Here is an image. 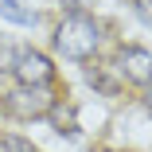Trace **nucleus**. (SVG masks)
<instances>
[{
  "mask_svg": "<svg viewBox=\"0 0 152 152\" xmlns=\"http://www.w3.org/2000/svg\"><path fill=\"white\" fill-rule=\"evenodd\" d=\"M55 47L63 51L66 58H74V63H86V58L102 47V27H98V20L86 16V12L66 16L63 23H58V31H55Z\"/></svg>",
  "mask_w": 152,
  "mask_h": 152,
  "instance_id": "f257e3e1",
  "label": "nucleus"
},
{
  "mask_svg": "<svg viewBox=\"0 0 152 152\" xmlns=\"http://www.w3.org/2000/svg\"><path fill=\"white\" fill-rule=\"evenodd\" d=\"M51 105H55V98L43 86H20L16 94H8V102H4V109L12 117H47Z\"/></svg>",
  "mask_w": 152,
  "mask_h": 152,
  "instance_id": "f03ea898",
  "label": "nucleus"
},
{
  "mask_svg": "<svg viewBox=\"0 0 152 152\" xmlns=\"http://www.w3.org/2000/svg\"><path fill=\"white\" fill-rule=\"evenodd\" d=\"M12 74H16L20 86H47V82L55 78V66H51V58H47L43 51H20Z\"/></svg>",
  "mask_w": 152,
  "mask_h": 152,
  "instance_id": "7ed1b4c3",
  "label": "nucleus"
},
{
  "mask_svg": "<svg viewBox=\"0 0 152 152\" xmlns=\"http://www.w3.org/2000/svg\"><path fill=\"white\" fill-rule=\"evenodd\" d=\"M117 66L125 70V78H133V82H152V55L140 51V47H125L117 55Z\"/></svg>",
  "mask_w": 152,
  "mask_h": 152,
  "instance_id": "20e7f679",
  "label": "nucleus"
},
{
  "mask_svg": "<svg viewBox=\"0 0 152 152\" xmlns=\"http://www.w3.org/2000/svg\"><path fill=\"white\" fill-rule=\"evenodd\" d=\"M0 20H12V23H23V27L39 23V16L31 8H23L20 0H0Z\"/></svg>",
  "mask_w": 152,
  "mask_h": 152,
  "instance_id": "39448f33",
  "label": "nucleus"
},
{
  "mask_svg": "<svg viewBox=\"0 0 152 152\" xmlns=\"http://www.w3.org/2000/svg\"><path fill=\"white\" fill-rule=\"evenodd\" d=\"M47 117L55 121V129L63 133V137H74V133H78V129H74V121H70V105H63V102H55Z\"/></svg>",
  "mask_w": 152,
  "mask_h": 152,
  "instance_id": "423d86ee",
  "label": "nucleus"
},
{
  "mask_svg": "<svg viewBox=\"0 0 152 152\" xmlns=\"http://www.w3.org/2000/svg\"><path fill=\"white\" fill-rule=\"evenodd\" d=\"M0 152H39L31 140H23L20 133H4L0 137Z\"/></svg>",
  "mask_w": 152,
  "mask_h": 152,
  "instance_id": "0eeeda50",
  "label": "nucleus"
},
{
  "mask_svg": "<svg viewBox=\"0 0 152 152\" xmlns=\"http://www.w3.org/2000/svg\"><path fill=\"white\" fill-rule=\"evenodd\" d=\"M16 58H20V47H16L12 39H0V70H12Z\"/></svg>",
  "mask_w": 152,
  "mask_h": 152,
  "instance_id": "6e6552de",
  "label": "nucleus"
},
{
  "mask_svg": "<svg viewBox=\"0 0 152 152\" xmlns=\"http://www.w3.org/2000/svg\"><path fill=\"white\" fill-rule=\"evenodd\" d=\"M137 16H140L148 27H152V0H137Z\"/></svg>",
  "mask_w": 152,
  "mask_h": 152,
  "instance_id": "1a4fd4ad",
  "label": "nucleus"
},
{
  "mask_svg": "<svg viewBox=\"0 0 152 152\" xmlns=\"http://www.w3.org/2000/svg\"><path fill=\"white\" fill-rule=\"evenodd\" d=\"M148 109H152V90H148Z\"/></svg>",
  "mask_w": 152,
  "mask_h": 152,
  "instance_id": "9d476101",
  "label": "nucleus"
}]
</instances>
